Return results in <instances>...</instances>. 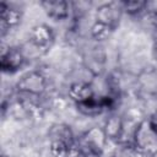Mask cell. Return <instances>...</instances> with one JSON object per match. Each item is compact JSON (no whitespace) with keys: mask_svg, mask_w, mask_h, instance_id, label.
<instances>
[{"mask_svg":"<svg viewBox=\"0 0 157 157\" xmlns=\"http://www.w3.org/2000/svg\"><path fill=\"white\" fill-rule=\"evenodd\" d=\"M0 13H1V17H0L1 38L5 39V37L10 34L12 29L20 26L23 13H22V10H20V7L6 1L0 2Z\"/></svg>","mask_w":157,"mask_h":157,"instance_id":"5","label":"cell"},{"mask_svg":"<svg viewBox=\"0 0 157 157\" xmlns=\"http://www.w3.org/2000/svg\"><path fill=\"white\" fill-rule=\"evenodd\" d=\"M132 144L144 157L157 156V134L152 130L147 118L139 123L132 136Z\"/></svg>","mask_w":157,"mask_h":157,"instance_id":"2","label":"cell"},{"mask_svg":"<svg viewBox=\"0 0 157 157\" xmlns=\"http://www.w3.org/2000/svg\"><path fill=\"white\" fill-rule=\"evenodd\" d=\"M54 31L45 23H37L29 29L28 38L36 44L44 47L47 49H52L54 42Z\"/></svg>","mask_w":157,"mask_h":157,"instance_id":"8","label":"cell"},{"mask_svg":"<svg viewBox=\"0 0 157 157\" xmlns=\"http://www.w3.org/2000/svg\"><path fill=\"white\" fill-rule=\"evenodd\" d=\"M150 34H151V38H152L153 43H155V44H157V27H156V28H153V29H152V32H151Z\"/></svg>","mask_w":157,"mask_h":157,"instance_id":"15","label":"cell"},{"mask_svg":"<svg viewBox=\"0 0 157 157\" xmlns=\"http://www.w3.org/2000/svg\"><path fill=\"white\" fill-rule=\"evenodd\" d=\"M49 80L39 70H31L25 72L16 82V92L28 93L34 96H44L48 92Z\"/></svg>","mask_w":157,"mask_h":157,"instance_id":"3","label":"cell"},{"mask_svg":"<svg viewBox=\"0 0 157 157\" xmlns=\"http://www.w3.org/2000/svg\"><path fill=\"white\" fill-rule=\"evenodd\" d=\"M147 120H148V124L151 125L152 130H153V131L157 134V110L152 112V113L148 115Z\"/></svg>","mask_w":157,"mask_h":157,"instance_id":"14","label":"cell"},{"mask_svg":"<svg viewBox=\"0 0 157 157\" xmlns=\"http://www.w3.org/2000/svg\"><path fill=\"white\" fill-rule=\"evenodd\" d=\"M27 59L25 58L20 45H11L2 40L0 53V66L4 74H13L21 70Z\"/></svg>","mask_w":157,"mask_h":157,"instance_id":"4","label":"cell"},{"mask_svg":"<svg viewBox=\"0 0 157 157\" xmlns=\"http://www.w3.org/2000/svg\"><path fill=\"white\" fill-rule=\"evenodd\" d=\"M121 4L119 2H103L94 9V21L104 23L113 29H117L123 16Z\"/></svg>","mask_w":157,"mask_h":157,"instance_id":"6","label":"cell"},{"mask_svg":"<svg viewBox=\"0 0 157 157\" xmlns=\"http://www.w3.org/2000/svg\"><path fill=\"white\" fill-rule=\"evenodd\" d=\"M108 137L103 126L92 125L87 131L76 135V142L81 148L83 157H102Z\"/></svg>","mask_w":157,"mask_h":157,"instance_id":"1","label":"cell"},{"mask_svg":"<svg viewBox=\"0 0 157 157\" xmlns=\"http://www.w3.org/2000/svg\"><path fill=\"white\" fill-rule=\"evenodd\" d=\"M44 15L53 21H64L71 16L70 2L64 0H45L39 2Z\"/></svg>","mask_w":157,"mask_h":157,"instance_id":"7","label":"cell"},{"mask_svg":"<svg viewBox=\"0 0 157 157\" xmlns=\"http://www.w3.org/2000/svg\"><path fill=\"white\" fill-rule=\"evenodd\" d=\"M114 31L115 29H113L112 27H109V26H107L104 23L93 21V23L90 27V36L96 42L102 43V42H105V40L110 39L113 33H114Z\"/></svg>","mask_w":157,"mask_h":157,"instance_id":"11","label":"cell"},{"mask_svg":"<svg viewBox=\"0 0 157 157\" xmlns=\"http://www.w3.org/2000/svg\"><path fill=\"white\" fill-rule=\"evenodd\" d=\"M66 96L74 102L75 104L83 103L92 97H94V91L91 86V83L86 82H71L67 87Z\"/></svg>","mask_w":157,"mask_h":157,"instance_id":"9","label":"cell"},{"mask_svg":"<svg viewBox=\"0 0 157 157\" xmlns=\"http://www.w3.org/2000/svg\"><path fill=\"white\" fill-rule=\"evenodd\" d=\"M121 4V9L123 12L135 17V16H140L141 13H144L147 10V5L148 2L146 1H141V0H129V1H120Z\"/></svg>","mask_w":157,"mask_h":157,"instance_id":"12","label":"cell"},{"mask_svg":"<svg viewBox=\"0 0 157 157\" xmlns=\"http://www.w3.org/2000/svg\"><path fill=\"white\" fill-rule=\"evenodd\" d=\"M123 124H124V118L120 114L117 113H110L103 124V130L109 140H115L118 141L123 134Z\"/></svg>","mask_w":157,"mask_h":157,"instance_id":"10","label":"cell"},{"mask_svg":"<svg viewBox=\"0 0 157 157\" xmlns=\"http://www.w3.org/2000/svg\"><path fill=\"white\" fill-rule=\"evenodd\" d=\"M48 152L50 157H67L69 145L59 140H50L48 146Z\"/></svg>","mask_w":157,"mask_h":157,"instance_id":"13","label":"cell"}]
</instances>
